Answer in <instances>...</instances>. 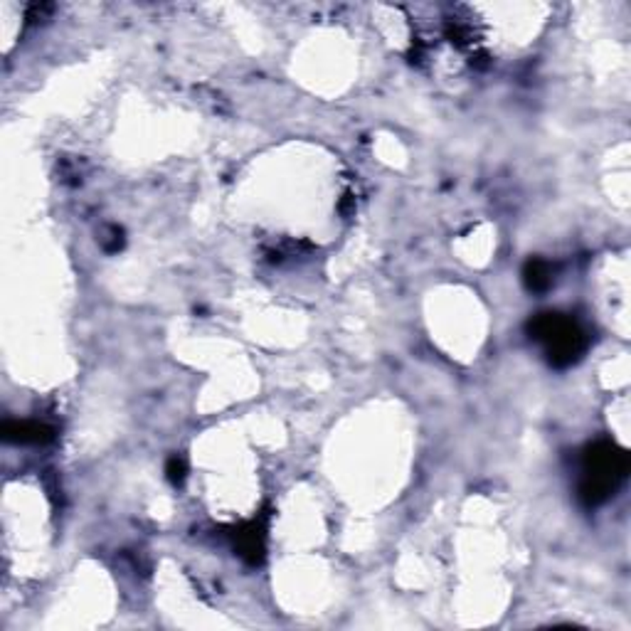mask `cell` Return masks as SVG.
Here are the masks:
<instances>
[{
	"label": "cell",
	"mask_w": 631,
	"mask_h": 631,
	"mask_svg": "<svg viewBox=\"0 0 631 631\" xmlns=\"http://www.w3.org/2000/svg\"><path fill=\"white\" fill-rule=\"evenodd\" d=\"M626 471H629V459H626V452L619 449L616 444H589L585 454H582V504L595 508V506H602L605 501H609V496H615L616 486L626 476Z\"/></svg>",
	"instance_id": "6da1fadb"
},
{
	"label": "cell",
	"mask_w": 631,
	"mask_h": 631,
	"mask_svg": "<svg viewBox=\"0 0 631 631\" xmlns=\"http://www.w3.org/2000/svg\"><path fill=\"white\" fill-rule=\"evenodd\" d=\"M530 338L543 343L547 363L553 367H570L585 356L587 350V333L582 326L565 314H537L528 324Z\"/></svg>",
	"instance_id": "7a4b0ae2"
},
{
	"label": "cell",
	"mask_w": 631,
	"mask_h": 631,
	"mask_svg": "<svg viewBox=\"0 0 631 631\" xmlns=\"http://www.w3.org/2000/svg\"><path fill=\"white\" fill-rule=\"evenodd\" d=\"M237 553L252 565H259L265 560V526L262 523H249L232 533Z\"/></svg>",
	"instance_id": "3957f363"
},
{
	"label": "cell",
	"mask_w": 631,
	"mask_h": 631,
	"mask_svg": "<svg viewBox=\"0 0 631 631\" xmlns=\"http://www.w3.org/2000/svg\"><path fill=\"white\" fill-rule=\"evenodd\" d=\"M3 436H5V442L13 444H47L55 439V429L50 425H43V422H33V419L5 422Z\"/></svg>",
	"instance_id": "277c9868"
},
{
	"label": "cell",
	"mask_w": 631,
	"mask_h": 631,
	"mask_svg": "<svg viewBox=\"0 0 631 631\" xmlns=\"http://www.w3.org/2000/svg\"><path fill=\"white\" fill-rule=\"evenodd\" d=\"M555 282V266L546 259H530L528 265L523 266V284L528 286L533 294H543L553 286Z\"/></svg>",
	"instance_id": "5b68a950"
},
{
	"label": "cell",
	"mask_w": 631,
	"mask_h": 631,
	"mask_svg": "<svg viewBox=\"0 0 631 631\" xmlns=\"http://www.w3.org/2000/svg\"><path fill=\"white\" fill-rule=\"evenodd\" d=\"M165 474H168V481H171L173 486H180V484L185 481V474H188L185 461L180 459V456H171L168 464H165Z\"/></svg>",
	"instance_id": "8992f818"
},
{
	"label": "cell",
	"mask_w": 631,
	"mask_h": 631,
	"mask_svg": "<svg viewBox=\"0 0 631 631\" xmlns=\"http://www.w3.org/2000/svg\"><path fill=\"white\" fill-rule=\"evenodd\" d=\"M47 13H52V5H47V3L37 5V3H35V5H30V10H27V20H30V23H37V20H43Z\"/></svg>",
	"instance_id": "52a82bcc"
}]
</instances>
